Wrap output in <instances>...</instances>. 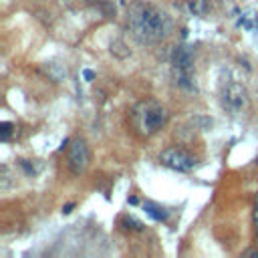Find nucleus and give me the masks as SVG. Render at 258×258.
<instances>
[{
	"instance_id": "f257e3e1",
	"label": "nucleus",
	"mask_w": 258,
	"mask_h": 258,
	"mask_svg": "<svg viewBox=\"0 0 258 258\" xmlns=\"http://www.w3.org/2000/svg\"><path fill=\"white\" fill-rule=\"evenodd\" d=\"M127 26L139 42L155 44L169 36L173 24H171V18L157 6L147 2H135L129 6Z\"/></svg>"
},
{
	"instance_id": "f03ea898",
	"label": "nucleus",
	"mask_w": 258,
	"mask_h": 258,
	"mask_svg": "<svg viewBox=\"0 0 258 258\" xmlns=\"http://www.w3.org/2000/svg\"><path fill=\"white\" fill-rule=\"evenodd\" d=\"M167 109L155 101H141L131 111V127L139 137H151L167 123Z\"/></svg>"
},
{
	"instance_id": "7ed1b4c3",
	"label": "nucleus",
	"mask_w": 258,
	"mask_h": 258,
	"mask_svg": "<svg viewBox=\"0 0 258 258\" xmlns=\"http://www.w3.org/2000/svg\"><path fill=\"white\" fill-rule=\"evenodd\" d=\"M171 67H173V79L179 87L185 91H196L194 85V52L187 44H179L173 48L171 54Z\"/></svg>"
},
{
	"instance_id": "20e7f679",
	"label": "nucleus",
	"mask_w": 258,
	"mask_h": 258,
	"mask_svg": "<svg viewBox=\"0 0 258 258\" xmlns=\"http://www.w3.org/2000/svg\"><path fill=\"white\" fill-rule=\"evenodd\" d=\"M250 105V97L244 85L240 83H228L222 89V107L232 113V115H240L248 109Z\"/></svg>"
},
{
	"instance_id": "39448f33",
	"label": "nucleus",
	"mask_w": 258,
	"mask_h": 258,
	"mask_svg": "<svg viewBox=\"0 0 258 258\" xmlns=\"http://www.w3.org/2000/svg\"><path fill=\"white\" fill-rule=\"evenodd\" d=\"M159 161H161L165 167H169V169H173V171H181V173L191 171V169L196 167V163H198V159H196L187 149L177 147V145L165 147V149L161 151V155H159Z\"/></svg>"
},
{
	"instance_id": "423d86ee",
	"label": "nucleus",
	"mask_w": 258,
	"mask_h": 258,
	"mask_svg": "<svg viewBox=\"0 0 258 258\" xmlns=\"http://www.w3.org/2000/svg\"><path fill=\"white\" fill-rule=\"evenodd\" d=\"M91 163V153H89V147L83 139H75L71 145H69V155H67V165L71 169L73 175H81L87 171Z\"/></svg>"
},
{
	"instance_id": "0eeeda50",
	"label": "nucleus",
	"mask_w": 258,
	"mask_h": 258,
	"mask_svg": "<svg viewBox=\"0 0 258 258\" xmlns=\"http://www.w3.org/2000/svg\"><path fill=\"white\" fill-rule=\"evenodd\" d=\"M143 210H145L153 220H157V222H165L167 216H169V212H167L163 206L153 204V202H145V204H143Z\"/></svg>"
},
{
	"instance_id": "6e6552de",
	"label": "nucleus",
	"mask_w": 258,
	"mask_h": 258,
	"mask_svg": "<svg viewBox=\"0 0 258 258\" xmlns=\"http://www.w3.org/2000/svg\"><path fill=\"white\" fill-rule=\"evenodd\" d=\"M187 6H189V10H191L194 14H204V12L208 10V2H206V0H189Z\"/></svg>"
},
{
	"instance_id": "1a4fd4ad",
	"label": "nucleus",
	"mask_w": 258,
	"mask_h": 258,
	"mask_svg": "<svg viewBox=\"0 0 258 258\" xmlns=\"http://www.w3.org/2000/svg\"><path fill=\"white\" fill-rule=\"evenodd\" d=\"M121 224H123V228H131V230H143V224L141 222H137V220H133V218H121Z\"/></svg>"
},
{
	"instance_id": "9d476101",
	"label": "nucleus",
	"mask_w": 258,
	"mask_h": 258,
	"mask_svg": "<svg viewBox=\"0 0 258 258\" xmlns=\"http://www.w3.org/2000/svg\"><path fill=\"white\" fill-rule=\"evenodd\" d=\"M12 127H14L12 123H6V121H4V123H0V139H2V141H8V139H10Z\"/></svg>"
},
{
	"instance_id": "9b49d317",
	"label": "nucleus",
	"mask_w": 258,
	"mask_h": 258,
	"mask_svg": "<svg viewBox=\"0 0 258 258\" xmlns=\"http://www.w3.org/2000/svg\"><path fill=\"white\" fill-rule=\"evenodd\" d=\"M254 228L258 232V191H256V198H254Z\"/></svg>"
},
{
	"instance_id": "f8f14e48",
	"label": "nucleus",
	"mask_w": 258,
	"mask_h": 258,
	"mask_svg": "<svg viewBox=\"0 0 258 258\" xmlns=\"http://www.w3.org/2000/svg\"><path fill=\"white\" fill-rule=\"evenodd\" d=\"M83 77H85V81H89V83H91V81H95V73H93V71H89V69H85V71H83Z\"/></svg>"
},
{
	"instance_id": "ddd939ff",
	"label": "nucleus",
	"mask_w": 258,
	"mask_h": 258,
	"mask_svg": "<svg viewBox=\"0 0 258 258\" xmlns=\"http://www.w3.org/2000/svg\"><path fill=\"white\" fill-rule=\"evenodd\" d=\"M73 208H75V204H67V206H62V214H71Z\"/></svg>"
}]
</instances>
